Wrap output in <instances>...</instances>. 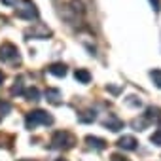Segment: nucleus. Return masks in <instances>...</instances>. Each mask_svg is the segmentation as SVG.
I'll return each instance as SVG.
<instances>
[{"label":"nucleus","mask_w":161,"mask_h":161,"mask_svg":"<svg viewBox=\"0 0 161 161\" xmlns=\"http://www.w3.org/2000/svg\"><path fill=\"white\" fill-rule=\"evenodd\" d=\"M150 4L153 6V12H159V10H161V4H159V0H150Z\"/></svg>","instance_id":"obj_22"},{"label":"nucleus","mask_w":161,"mask_h":161,"mask_svg":"<svg viewBox=\"0 0 161 161\" xmlns=\"http://www.w3.org/2000/svg\"><path fill=\"white\" fill-rule=\"evenodd\" d=\"M150 76H152V80H153V84L157 86V87H161V70H152L150 72Z\"/></svg>","instance_id":"obj_17"},{"label":"nucleus","mask_w":161,"mask_h":161,"mask_svg":"<svg viewBox=\"0 0 161 161\" xmlns=\"http://www.w3.org/2000/svg\"><path fill=\"white\" fill-rule=\"evenodd\" d=\"M0 61L2 63H19V49L14 44L4 42L0 46Z\"/></svg>","instance_id":"obj_3"},{"label":"nucleus","mask_w":161,"mask_h":161,"mask_svg":"<svg viewBox=\"0 0 161 161\" xmlns=\"http://www.w3.org/2000/svg\"><path fill=\"white\" fill-rule=\"evenodd\" d=\"M74 78L78 80L80 84H89V82H91V74H89L86 68H78V70L74 72Z\"/></svg>","instance_id":"obj_11"},{"label":"nucleus","mask_w":161,"mask_h":161,"mask_svg":"<svg viewBox=\"0 0 161 161\" xmlns=\"http://www.w3.org/2000/svg\"><path fill=\"white\" fill-rule=\"evenodd\" d=\"M4 80H6V76H4V72H2V70H0V84H2Z\"/></svg>","instance_id":"obj_24"},{"label":"nucleus","mask_w":161,"mask_h":161,"mask_svg":"<svg viewBox=\"0 0 161 161\" xmlns=\"http://www.w3.org/2000/svg\"><path fill=\"white\" fill-rule=\"evenodd\" d=\"M25 36L27 38H36V40H44V38L51 36V29H47L44 23H36V25H32L31 29L25 31Z\"/></svg>","instance_id":"obj_5"},{"label":"nucleus","mask_w":161,"mask_h":161,"mask_svg":"<svg viewBox=\"0 0 161 161\" xmlns=\"http://www.w3.org/2000/svg\"><path fill=\"white\" fill-rule=\"evenodd\" d=\"M148 123H150V121H148L146 118H140V119H133V121H131V125H133L136 131H142V129H146V125H148Z\"/></svg>","instance_id":"obj_16"},{"label":"nucleus","mask_w":161,"mask_h":161,"mask_svg":"<svg viewBox=\"0 0 161 161\" xmlns=\"http://www.w3.org/2000/svg\"><path fill=\"white\" fill-rule=\"evenodd\" d=\"M51 123H53V118L44 110H32L25 118V127L31 129V131L36 129L38 125H51Z\"/></svg>","instance_id":"obj_1"},{"label":"nucleus","mask_w":161,"mask_h":161,"mask_svg":"<svg viewBox=\"0 0 161 161\" xmlns=\"http://www.w3.org/2000/svg\"><path fill=\"white\" fill-rule=\"evenodd\" d=\"M55 161H68V159H63V157H59V159H55Z\"/></svg>","instance_id":"obj_25"},{"label":"nucleus","mask_w":161,"mask_h":161,"mask_svg":"<svg viewBox=\"0 0 161 161\" xmlns=\"http://www.w3.org/2000/svg\"><path fill=\"white\" fill-rule=\"evenodd\" d=\"M125 103H127L129 106H135V108H138V106L142 104V103H140V99H136V97H133V95H131V97H127V101H125Z\"/></svg>","instance_id":"obj_20"},{"label":"nucleus","mask_w":161,"mask_h":161,"mask_svg":"<svg viewBox=\"0 0 161 161\" xmlns=\"http://www.w3.org/2000/svg\"><path fill=\"white\" fill-rule=\"evenodd\" d=\"M2 2H4L6 6H15V4H17V0H2Z\"/></svg>","instance_id":"obj_23"},{"label":"nucleus","mask_w":161,"mask_h":161,"mask_svg":"<svg viewBox=\"0 0 161 161\" xmlns=\"http://www.w3.org/2000/svg\"><path fill=\"white\" fill-rule=\"evenodd\" d=\"M17 15L21 19H27V21H36L38 19V10H36V6H34L32 0H23V2L19 4Z\"/></svg>","instance_id":"obj_4"},{"label":"nucleus","mask_w":161,"mask_h":161,"mask_svg":"<svg viewBox=\"0 0 161 161\" xmlns=\"http://www.w3.org/2000/svg\"><path fill=\"white\" fill-rule=\"evenodd\" d=\"M46 97H47V101H49L51 104H61V91H59V89L49 87V89L46 91Z\"/></svg>","instance_id":"obj_13"},{"label":"nucleus","mask_w":161,"mask_h":161,"mask_svg":"<svg viewBox=\"0 0 161 161\" xmlns=\"http://www.w3.org/2000/svg\"><path fill=\"white\" fill-rule=\"evenodd\" d=\"M47 72L53 74V76L63 78V76H66V64H63V63H53V64L47 68Z\"/></svg>","instance_id":"obj_9"},{"label":"nucleus","mask_w":161,"mask_h":161,"mask_svg":"<svg viewBox=\"0 0 161 161\" xmlns=\"http://www.w3.org/2000/svg\"><path fill=\"white\" fill-rule=\"evenodd\" d=\"M0 118H2V114H0Z\"/></svg>","instance_id":"obj_27"},{"label":"nucleus","mask_w":161,"mask_h":161,"mask_svg":"<svg viewBox=\"0 0 161 161\" xmlns=\"http://www.w3.org/2000/svg\"><path fill=\"white\" fill-rule=\"evenodd\" d=\"M103 125H104V127H108V129H110V131H114V133H118V131H121V129L125 127V123H123L118 116H114V114H112V116H108V118L103 121Z\"/></svg>","instance_id":"obj_6"},{"label":"nucleus","mask_w":161,"mask_h":161,"mask_svg":"<svg viewBox=\"0 0 161 161\" xmlns=\"http://www.w3.org/2000/svg\"><path fill=\"white\" fill-rule=\"evenodd\" d=\"M136 146H138V142H136V138L131 136V135H123V136L118 140V148H121V150L133 152V150H136Z\"/></svg>","instance_id":"obj_7"},{"label":"nucleus","mask_w":161,"mask_h":161,"mask_svg":"<svg viewBox=\"0 0 161 161\" xmlns=\"http://www.w3.org/2000/svg\"><path fill=\"white\" fill-rule=\"evenodd\" d=\"M10 110H12V104L8 101H0V112H2V116L4 114H10Z\"/></svg>","instance_id":"obj_19"},{"label":"nucleus","mask_w":161,"mask_h":161,"mask_svg":"<svg viewBox=\"0 0 161 161\" xmlns=\"http://www.w3.org/2000/svg\"><path fill=\"white\" fill-rule=\"evenodd\" d=\"M144 118H146L150 123H152V121H159V119H161V108H157V106H150V108L146 110Z\"/></svg>","instance_id":"obj_10"},{"label":"nucleus","mask_w":161,"mask_h":161,"mask_svg":"<svg viewBox=\"0 0 161 161\" xmlns=\"http://www.w3.org/2000/svg\"><path fill=\"white\" fill-rule=\"evenodd\" d=\"M95 119H97V112L95 110H86V112H82V114L78 116V121L80 123H91Z\"/></svg>","instance_id":"obj_12"},{"label":"nucleus","mask_w":161,"mask_h":161,"mask_svg":"<svg viewBox=\"0 0 161 161\" xmlns=\"http://www.w3.org/2000/svg\"><path fill=\"white\" fill-rule=\"evenodd\" d=\"M110 161H131V159L125 157V155H121V153H112L110 155Z\"/></svg>","instance_id":"obj_21"},{"label":"nucleus","mask_w":161,"mask_h":161,"mask_svg":"<svg viewBox=\"0 0 161 161\" xmlns=\"http://www.w3.org/2000/svg\"><path fill=\"white\" fill-rule=\"evenodd\" d=\"M86 142H87L89 148H93V150H97V152H101V150L106 148V140H104V138H99V136L87 135V136H86Z\"/></svg>","instance_id":"obj_8"},{"label":"nucleus","mask_w":161,"mask_h":161,"mask_svg":"<svg viewBox=\"0 0 161 161\" xmlns=\"http://www.w3.org/2000/svg\"><path fill=\"white\" fill-rule=\"evenodd\" d=\"M25 97H27V101H32V103L40 101V91H38V87H29V89L25 91Z\"/></svg>","instance_id":"obj_15"},{"label":"nucleus","mask_w":161,"mask_h":161,"mask_svg":"<svg viewBox=\"0 0 161 161\" xmlns=\"http://www.w3.org/2000/svg\"><path fill=\"white\" fill-rule=\"evenodd\" d=\"M10 93H12L14 97H19V95H25V89H23V78H17V80H15V84L12 86V89H10Z\"/></svg>","instance_id":"obj_14"},{"label":"nucleus","mask_w":161,"mask_h":161,"mask_svg":"<svg viewBox=\"0 0 161 161\" xmlns=\"http://www.w3.org/2000/svg\"><path fill=\"white\" fill-rule=\"evenodd\" d=\"M76 138L68 133V131H55L51 136V148L55 150H70L74 148Z\"/></svg>","instance_id":"obj_2"},{"label":"nucleus","mask_w":161,"mask_h":161,"mask_svg":"<svg viewBox=\"0 0 161 161\" xmlns=\"http://www.w3.org/2000/svg\"><path fill=\"white\" fill-rule=\"evenodd\" d=\"M150 140H152V144H155V146H161V129H157L152 136H150Z\"/></svg>","instance_id":"obj_18"},{"label":"nucleus","mask_w":161,"mask_h":161,"mask_svg":"<svg viewBox=\"0 0 161 161\" xmlns=\"http://www.w3.org/2000/svg\"><path fill=\"white\" fill-rule=\"evenodd\" d=\"M19 161H32V159H19Z\"/></svg>","instance_id":"obj_26"}]
</instances>
